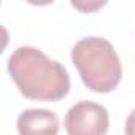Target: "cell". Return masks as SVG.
Masks as SVG:
<instances>
[{
	"label": "cell",
	"instance_id": "3",
	"mask_svg": "<svg viewBox=\"0 0 135 135\" xmlns=\"http://www.w3.org/2000/svg\"><path fill=\"white\" fill-rule=\"evenodd\" d=\"M64 126L69 135H105L110 127L108 110L100 103L81 100L67 111Z\"/></svg>",
	"mask_w": 135,
	"mask_h": 135
},
{
	"label": "cell",
	"instance_id": "6",
	"mask_svg": "<svg viewBox=\"0 0 135 135\" xmlns=\"http://www.w3.org/2000/svg\"><path fill=\"white\" fill-rule=\"evenodd\" d=\"M124 132H126V135H135V108L130 111V114L126 119Z\"/></svg>",
	"mask_w": 135,
	"mask_h": 135
},
{
	"label": "cell",
	"instance_id": "4",
	"mask_svg": "<svg viewBox=\"0 0 135 135\" xmlns=\"http://www.w3.org/2000/svg\"><path fill=\"white\" fill-rule=\"evenodd\" d=\"M18 132L19 135H57L59 118L45 108L24 110L18 118Z\"/></svg>",
	"mask_w": 135,
	"mask_h": 135
},
{
	"label": "cell",
	"instance_id": "2",
	"mask_svg": "<svg viewBox=\"0 0 135 135\" xmlns=\"http://www.w3.org/2000/svg\"><path fill=\"white\" fill-rule=\"evenodd\" d=\"M72 62L84 86L99 94H108L119 84L122 67L113 45L102 37H86L72 48Z\"/></svg>",
	"mask_w": 135,
	"mask_h": 135
},
{
	"label": "cell",
	"instance_id": "1",
	"mask_svg": "<svg viewBox=\"0 0 135 135\" xmlns=\"http://www.w3.org/2000/svg\"><path fill=\"white\" fill-rule=\"evenodd\" d=\"M8 72L19 92L32 100L57 102L70 91L67 69L33 46H19L11 52Z\"/></svg>",
	"mask_w": 135,
	"mask_h": 135
},
{
	"label": "cell",
	"instance_id": "5",
	"mask_svg": "<svg viewBox=\"0 0 135 135\" xmlns=\"http://www.w3.org/2000/svg\"><path fill=\"white\" fill-rule=\"evenodd\" d=\"M72 5H73L75 8H78V10L88 13V11H92V10H97V8H100V7H103L105 2H95V3H78V2H72Z\"/></svg>",
	"mask_w": 135,
	"mask_h": 135
}]
</instances>
